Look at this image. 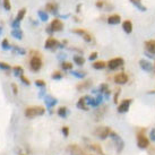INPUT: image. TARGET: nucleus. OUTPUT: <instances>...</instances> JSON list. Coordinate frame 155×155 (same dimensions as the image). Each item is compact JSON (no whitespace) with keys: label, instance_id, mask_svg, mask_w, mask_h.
<instances>
[{"label":"nucleus","instance_id":"nucleus-1","mask_svg":"<svg viewBox=\"0 0 155 155\" xmlns=\"http://www.w3.org/2000/svg\"><path fill=\"white\" fill-rule=\"evenodd\" d=\"M45 113V109L43 106L36 105V106H28L25 109V117L26 118H35V117H40L43 116Z\"/></svg>","mask_w":155,"mask_h":155},{"label":"nucleus","instance_id":"nucleus-2","mask_svg":"<svg viewBox=\"0 0 155 155\" xmlns=\"http://www.w3.org/2000/svg\"><path fill=\"white\" fill-rule=\"evenodd\" d=\"M35 53V52H34ZM43 66V61H42V58L40 56L39 52H36L35 55H32V58L30 60V68L32 72H39Z\"/></svg>","mask_w":155,"mask_h":155},{"label":"nucleus","instance_id":"nucleus-3","mask_svg":"<svg viewBox=\"0 0 155 155\" xmlns=\"http://www.w3.org/2000/svg\"><path fill=\"white\" fill-rule=\"evenodd\" d=\"M144 131H145V130L142 129V130H139V131L137 133V145H138L139 148H147V147L150 146V141H148V138L145 136Z\"/></svg>","mask_w":155,"mask_h":155},{"label":"nucleus","instance_id":"nucleus-4","mask_svg":"<svg viewBox=\"0 0 155 155\" xmlns=\"http://www.w3.org/2000/svg\"><path fill=\"white\" fill-rule=\"evenodd\" d=\"M109 137H111L112 141L114 142V144H116V148H117V152L120 153V152L123 150V147H125V142L121 139V137H120L118 134H116V133L112 131V130H111Z\"/></svg>","mask_w":155,"mask_h":155},{"label":"nucleus","instance_id":"nucleus-5","mask_svg":"<svg viewBox=\"0 0 155 155\" xmlns=\"http://www.w3.org/2000/svg\"><path fill=\"white\" fill-rule=\"evenodd\" d=\"M111 133V129L109 127H105V126H101V127H97L95 130H94V135L96 137H99L100 139H106L109 137Z\"/></svg>","mask_w":155,"mask_h":155},{"label":"nucleus","instance_id":"nucleus-6","mask_svg":"<svg viewBox=\"0 0 155 155\" xmlns=\"http://www.w3.org/2000/svg\"><path fill=\"white\" fill-rule=\"evenodd\" d=\"M125 64V60L122 58H113L111 60H109V62L106 64V66L109 67L110 70H116L119 67H121Z\"/></svg>","mask_w":155,"mask_h":155},{"label":"nucleus","instance_id":"nucleus-7","mask_svg":"<svg viewBox=\"0 0 155 155\" xmlns=\"http://www.w3.org/2000/svg\"><path fill=\"white\" fill-rule=\"evenodd\" d=\"M59 45H60V43L58 42V40H56L52 36L48 37L45 43H44V48L48 49V50H56L57 48H59Z\"/></svg>","mask_w":155,"mask_h":155},{"label":"nucleus","instance_id":"nucleus-8","mask_svg":"<svg viewBox=\"0 0 155 155\" xmlns=\"http://www.w3.org/2000/svg\"><path fill=\"white\" fill-rule=\"evenodd\" d=\"M72 32L75 33V34H78L79 36H81L85 42H91L92 41V35L88 32H86L85 30H83V28H76V30H73Z\"/></svg>","mask_w":155,"mask_h":155},{"label":"nucleus","instance_id":"nucleus-9","mask_svg":"<svg viewBox=\"0 0 155 155\" xmlns=\"http://www.w3.org/2000/svg\"><path fill=\"white\" fill-rule=\"evenodd\" d=\"M131 104V99H127V100H123L119 105H118V109L117 111L119 113H126L128 110H129V106Z\"/></svg>","mask_w":155,"mask_h":155},{"label":"nucleus","instance_id":"nucleus-10","mask_svg":"<svg viewBox=\"0 0 155 155\" xmlns=\"http://www.w3.org/2000/svg\"><path fill=\"white\" fill-rule=\"evenodd\" d=\"M50 27L52 28L53 32H60V31L64 30V23L59 18H55V19H52V22L50 24Z\"/></svg>","mask_w":155,"mask_h":155},{"label":"nucleus","instance_id":"nucleus-11","mask_svg":"<svg viewBox=\"0 0 155 155\" xmlns=\"http://www.w3.org/2000/svg\"><path fill=\"white\" fill-rule=\"evenodd\" d=\"M139 66H141V68H142L143 70H145V72H152V70L154 69L153 64H152L151 61H148V60H145V59L139 60Z\"/></svg>","mask_w":155,"mask_h":155},{"label":"nucleus","instance_id":"nucleus-12","mask_svg":"<svg viewBox=\"0 0 155 155\" xmlns=\"http://www.w3.org/2000/svg\"><path fill=\"white\" fill-rule=\"evenodd\" d=\"M127 81H128V76H127V74H125V73H119V74H117V75L114 76V83H116V84L123 85V84H126Z\"/></svg>","mask_w":155,"mask_h":155},{"label":"nucleus","instance_id":"nucleus-13","mask_svg":"<svg viewBox=\"0 0 155 155\" xmlns=\"http://www.w3.org/2000/svg\"><path fill=\"white\" fill-rule=\"evenodd\" d=\"M68 151L72 153V154H75V155H86V153L78 146L76 144H72L68 146Z\"/></svg>","mask_w":155,"mask_h":155},{"label":"nucleus","instance_id":"nucleus-14","mask_svg":"<svg viewBox=\"0 0 155 155\" xmlns=\"http://www.w3.org/2000/svg\"><path fill=\"white\" fill-rule=\"evenodd\" d=\"M45 11H49L53 15H57L58 14V5L55 3V2H49L45 5Z\"/></svg>","mask_w":155,"mask_h":155},{"label":"nucleus","instance_id":"nucleus-15","mask_svg":"<svg viewBox=\"0 0 155 155\" xmlns=\"http://www.w3.org/2000/svg\"><path fill=\"white\" fill-rule=\"evenodd\" d=\"M106 22H108V24H110V25H118V24L121 22V17H120L118 14L111 15V16L108 17Z\"/></svg>","mask_w":155,"mask_h":155},{"label":"nucleus","instance_id":"nucleus-16","mask_svg":"<svg viewBox=\"0 0 155 155\" xmlns=\"http://www.w3.org/2000/svg\"><path fill=\"white\" fill-rule=\"evenodd\" d=\"M145 48L148 51V53L155 55V40H148L145 42Z\"/></svg>","mask_w":155,"mask_h":155},{"label":"nucleus","instance_id":"nucleus-17","mask_svg":"<svg viewBox=\"0 0 155 155\" xmlns=\"http://www.w3.org/2000/svg\"><path fill=\"white\" fill-rule=\"evenodd\" d=\"M44 102H45V105H47V108L48 109H50V108H52V106H55L56 104H57V100L56 99H53L52 96H50V95H47V96H44Z\"/></svg>","mask_w":155,"mask_h":155},{"label":"nucleus","instance_id":"nucleus-18","mask_svg":"<svg viewBox=\"0 0 155 155\" xmlns=\"http://www.w3.org/2000/svg\"><path fill=\"white\" fill-rule=\"evenodd\" d=\"M91 86H92V81H91V80H85V81H81V83H79L77 86H76V88H77V91L81 92V91L88 89Z\"/></svg>","mask_w":155,"mask_h":155},{"label":"nucleus","instance_id":"nucleus-19","mask_svg":"<svg viewBox=\"0 0 155 155\" xmlns=\"http://www.w3.org/2000/svg\"><path fill=\"white\" fill-rule=\"evenodd\" d=\"M10 35L12 37L17 39V40H22L23 36H24V33H23V31L20 28H12L11 32H10Z\"/></svg>","mask_w":155,"mask_h":155},{"label":"nucleus","instance_id":"nucleus-20","mask_svg":"<svg viewBox=\"0 0 155 155\" xmlns=\"http://www.w3.org/2000/svg\"><path fill=\"white\" fill-rule=\"evenodd\" d=\"M122 30L127 33V34H130L133 32V23L130 20H125L122 23Z\"/></svg>","mask_w":155,"mask_h":155},{"label":"nucleus","instance_id":"nucleus-21","mask_svg":"<svg viewBox=\"0 0 155 155\" xmlns=\"http://www.w3.org/2000/svg\"><path fill=\"white\" fill-rule=\"evenodd\" d=\"M11 51L14 55H19V56H25L26 55V50L24 48H20L18 45H12L11 47Z\"/></svg>","mask_w":155,"mask_h":155},{"label":"nucleus","instance_id":"nucleus-22","mask_svg":"<svg viewBox=\"0 0 155 155\" xmlns=\"http://www.w3.org/2000/svg\"><path fill=\"white\" fill-rule=\"evenodd\" d=\"M76 106H77L78 109H80V110H84V111H87V110H88V106H87V104H86L85 97H80V99L78 100V102L76 103Z\"/></svg>","mask_w":155,"mask_h":155},{"label":"nucleus","instance_id":"nucleus-23","mask_svg":"<svg viewBox=\"0 0 155 155\" xmlns=\"http://www.w3.org/2000/svg\"><path fill=\"white\" fill-rule=\"evenodd\" d=\"M26 12H27L26 8H22V9H19V10L17 11V14H16V18H15V19L18 20V22H22V20L25 18Z\"/></svg>","mask_w":155,"mask_h":155},{"label":"nucleus","instance_id":"nucleus-24","mask_svg":"<svg viewBox=\"0 0 155 155\" xmlns=\"http://www.w3.org/2000/svg\"><path fill=\"white\" fill-rule=\"evenodd\" d=\"M92 66H93V68H94V69L100 70V69H104V68L106 67V62H105V61H103V60H100V61H94Z\"/></svg>","mask_w":155,"mask_h":155},{"label":"nucleus","instance_id":"nucleus-25","mask_svg":"<svg viewBox=\"0 0 155 155\" xmlns=\"http://www.w3.org/2000/svg\"><path fill=\"white\" fill-rule=\"evenodd\" d=\"M84 97H85V100H86V104H87V105H91V106H97V105H100V104L97 103L96 99H94V97H92V96H88V95H86V96H84Z\"/></svg>","mask_w":155,"mask_h":155},{"label":"nucleus","instance_id":"nucleus-26","mask_svg":"<svg viewBox=\"0 0 155 155\" xmlns=\"http://www.w3.org/2000/svg\"><path fill=\"white\" fill-rule=\"evenodd\" d=\"M129 1H130L137 9H139L141 11H146V10H147L146 7L142 5V0H129Z\"/></svg>","mask_w":155,"mask_h":155},{"label":"nucleus","instance_id":"nucleus-27","mask_svg":"<svg viewBox=\"0 0 155 155\" xmlns=\"http://www.w3.org/2000/svg\"><path fill=\"white\" fill-rule=\"evenodd\" d=\"M92 151H94V152H96L97 154L100 155H105L104 154V152H103V150H102V147H101V145H99V144H91L89 146H88Z\"/></svg>","mask_w":155,"mask_h":155},{"label":"nucleus","instance_id":"nucleus-28","mask_svg":"<svg viewBox=\"0 0 155 155\" xmlns=\"http://www.w3.org/2000/svg\"><path fill=\"white\" fill-rule=\"evenodd\" d=\"M37 15H39V18L42 20V22H47L48 19H49V15H48V12L45 11V10H39L37 11Z\"/></svg>","mask_w":155,"mask_h":155},{"label":"nucleus","instance_id":"nucleus-29","mask_svg":"<svg viewBox=\"0 0 155 155\" xmlns=\"http://www.w3.org/2000/svg\"><path fill=\"white\" fill-rule=\"evenodd\" d=\"M68 114V109L66 106H60L58 109V116L61 117V118H66Z\"/></svg>","mask_w":155,"mask_h":155},{"label":"nucleus","instance_id":"nucleus-30","mask_svg":"<svg viewBox=\"0 0 155 155\" xmlns=\"http://www.w3.org/2000/svg\"><path fill=\"white\" fill-rule=\"evenodd\" d=\"M74 62L78 66H83L85 64V58L83 56H74Z\"/></svg>","mask_w":155,"mask_h":155},{"label":"nucleus","instance_id":"nucleus-31","mask_svg":"<svg viewBox=\"0 0 155 155\" xmlns=\"http://www.w3.org/2000/svg\"><path fill=\"white\" fill-rule=\"evenodd\" d=\"M1 48H2V50H9V49H11L8 39H3V40L1 41Z\"/></svg>","mask_w":155,"mask_h":155},{"label":"nucleus","instance_id":"nucleus-32","mask_svg":"<svg viewBox=\"0 0 155 155\" xmlns=\"http://www.w3.org/2000/svg\"><path fill=\"white\" fill-rule=\"evenodd\" d=\"M12 70L15 73V76H22L24 74V69L20 67V66H15L12 67Z\"/></svg>","mask_w":155,"mask_h":155},{"label":"nucleus","instance_id":"nucleus-33","mask_svg":"<svg viewBox=\"0 0 155 155\" xmlns=\"http://www.w3.org/2000/svg\"><path fill=\"white\" fill-rule=\"evenodd\" d=\"M61 68H62L64 70H72V69H73V64H72V62H68V61H62Z\"/></svg>","mask_w":155,"mask_h":155},{"label":"nucleus","instance_id":"nucleus-34","mask_svg":"<svg viewBox=\"0 0 155 155\" xmlns=\"http://www.w3.org/2000/svg\"><path fill=\"white\" fill-rule=\"evenodd\" d=\"M72 75H74L75 77L81 79V78H84L86 76V73H85V72H76V70H73V72H72Z\"/></svg>","mask_w":155,"mask_h":155},{"label":"nucleus","instance_id":"nucleus-35","mask_svg":"<svg viewBox=\"0 0 155 155\" xmlns=\"http://www.w3.org/2000/svg\"><path fill=\"white\" fill-rule=\"evenodd\" d=\"M2 6H3L5 10L9 11L11 9V2H10V0H2Z\"/></svg>","mask_w":155,"mask_h":155},{"label":"nucleus","instance_id":"nucleus-36","mask_svg":"<svg viewBox=\"0 0 155 155\" xmlns=\"http://www.w3.org/2000/svg\"><path fill=\"white\" fill-rule=\"evenodd\" d=\"M0 69H2V70H10L11 69V67H10V65L9 64H7V62H3V61H0Z\"/></svg>","mask_w":155,"mask_h":155},{"label":"nucleus","instance_id":"nucleus-37","mask_svg":"<svg viewBox=\"0 0 155 155\" xmlns=\"http://www.w3.org/2000/svg\"><path fill=\"white\" fill-rule=\"evenodd\" d=\"M105 109H106V108H105V106H103L102 109H100V110H97V111L95 112V116H96V118H97V119H101V118H102L103 113L105 112Z\"/></svg>","mask_w":155,"mask_h":155},{"label":"nucleus","instance_id":"nucleus-38","mask_svg":"<svg viewBox=\"0 0 155 155\" xmlns=\"http://www.w3.org/2000/svg\"><path fill=\"white\" fill-rule=\"evenodd\" d=\"M99 89H100V93L102 94V93H104L105 91H108V89H109V86H108V84H105V83H103V84H101V85H100V87H99Z\"/></svg>","mask_w":155,"mask_h":155},{"label":"nucleus","instance_id":"nucleus-39","mask_svg":"<svg viewBox=\"0 0 155 155\" xmlns=\"http://www.w3.org/2000/svg\"><path fill=\"white\" fill-rule=\"evenodd\" d=\"M51 78H52V79H61V78H62V73H60V72H55V73L51 75Z\"/></svg>","mask_w":155,"mask_h":155},{"label":"nucleus","instance_id":"nucleus-40","mask_svg":"<svg viewBox=\"0 0 155 155\" xmlns=\"http://www.w3.org/2000/svg\"><path fill=\"white\" fill-rule=\"evenodd\" d=\"M19 78H20V81H22L24 85H27V86H28V85H31V81H30V79H28L27 77H25L24 75L19 76Z\"/></svg>","mask_w":155,"mask_h":155},{"label":"nucleus","instance_id":"nucleus-41","mask_svg":"<svg viewBox=\"0 0 155 155\" xmlns=\"http://www.w3.org/2000/svg\"><path fill=\"white\" fill-rule=\"evenodd\" d=\"M35 85L39 86V87H41V88H43V87H45V81L42 80V79H36L35 80Z\"/></svg>","mask_w":155,"mask_h":155},{"label":"nucleus","instance_id":"nucleus-42","mask_svg":"<svg viewBox=\"0 0 155 155\" xmlns=\"http://www.w3.org/2000/svg\"><path fill=\"white\" fill-rule=\"evenodd\" d=\"M11 27H12V28H20V22L14 19V20L11 22Z\"/></svg>","mask_w":155,"mask_h":155},{"label":"nucleus","instance_id":"nucleus-43","mask_svg":"<svg viewBox=\"0 0 155 155\" xmlns=\"http://www.w3.org/2000/svg\"><path fill=\"white\" fill-rule=\"evenodd\" d=\"M120 91H121V89H120V88H118V91H117V92H116V94H114V97H113V102H114L116 104L118 103V97H119V95H120Z\"/></svg>","mask_w":155,"mask_h":155},{"label":"nucleus","instance_id":"nucleus-44","mask_svg":"<svg viewBox=\"0 0 155 155\" xmlns=\"http://www.w3.org/2000/svg\"><path fill=\"white\" fill-rule=\"evenodd\" d=\"M97 58V52H92L91 55H89V57H88V59L91 60V61H93V60H95Z\"/></svg>","mask_w":155,"mask_h":155},{"label":"nucleus","instance_id":"nucleus-45","mask_svg":"<svg viewBox=\"0 0 155 155\" xmlns=\"http://www.w3.org/2000/svg\"><path fill=\"white\" fill-rule=\"evenodd\" d=\"M62 134H64L65 137H68V135H69V128L68 127H62Z\"/></svg>","mask_w":155,"mask_h":155},{"label":"nucleus","instance_id":"nucleus-46","mask_svg":"<svg viewBox=\"0 0 155 155\" xmlns=\"http://www.w3.org/2000/svg\"><path fill=\"white\" fill-rule=\"evenodd\" d=\"M11 88H12V93L15 94V95H17V93H18V87H17V85L16 84H11Z\"/></svg>","mask_w":155,"mask_h":155},{"label":"nucleus","instance_id":"nucleus-47","mask_svg":"<svg viewBox=\"0 0 155 155\" xmlns=\"http://www.w3.org/2000/svg\"><path fill=\"white\" fill-rule=\"evenodd\" d=\"M47 33H48V34H49V35H50V36H51V35H52V34H53V33H55V32H53V31H52V28H51V27H50V25H49V26H48V27H47Z\"/></svg>","mask_w":155,"mask_h":155},{"label":"nucleus","instance_id":"nucleus-48","mask_svg":"<svg viewBox=\"0 0 155 155\" xmlns=\"http://www.w3.org/2000/svg\"><path fill=\"white\" fill-rule=\"evenodd\" d=\"M151 139H152L153 142H155V128L151 130Z\"/></svg>","mask_w":155,"mask_h":155},{"label":"nucleus","instance_id":"nucleus-49","mask_svg":"<svg viewBox=\"0 0 155 155\" xmlns=\"http://www.w3.org/2000/svg\"><path fill=\"white\" fill-rule=\"evenodd\" d=\"M80 8H81V5L79 3V5H77V7H76V12H79V11H80Z\"/></svg>","mask_w":155,"mask_h":155},{"label":"nucleus","instance_id":"nucleus-50","mask_svg":"<svg viewBox=\"0 0 155 155\" xmlns=\"http://www.w3.org/2000/svg\"><path fill=\"white\" fill-rule=\"evenodd\" d=\"M2 30H3V28H2L1 26H0V35H1V33H2Z\"/></svg>","mask_w":155,"mask_h":155},{"label":"nucleus","instance_id":"nucleus-51","mask_svg":"<svg viewBox=\"0 0 155 155\" xmlns=\"http://www.w3.org/2000/svg\"><path fill=\"white\" fill-rule=\"evenodd\" d=\"M148 93H150V94H153V93H154V94H155V91H152V92H148Z\"/></svg>","mask_w":155,"mask_h":155},{"label":"nucleus","instance_id":"nucleus-52","mask_svg":"<svg viewBox=\"0 0 155 155\" xmlns=\"http://www.w3.org/2000/svg\"><path fill=\"white\" fill-rule=\"evenodd\" d=\"M86 155H92V154H87V153H86Z\"/></svg>","mask_w":155,"mask_h":155},{"label":"nucleus","instance_id":"nucleus-53","mask_svg":"<svg viewBox=\"0 0 155 155\" xmlns=\"http://www.w3.org/2000/svg\"><path fill=\"white\" fill-rule=\"evenodd\" d=\"M154 69H155V64H154Z\"/></svg>","mask_w":155,"mask_h":155},{"label":"nucleus","instance_id":"nucleus-54","mask_svg":"<svg viewBox=\"0 0 155 155\" xmlns=\"http://www.w3.org/2000/svg\"><path fill=\"white\" fill-rule=\"evenodd\" d=\"M73 155H75V154H73Z\"/></svg>","mask_w":155,"mask_h":155}]
</instances>
